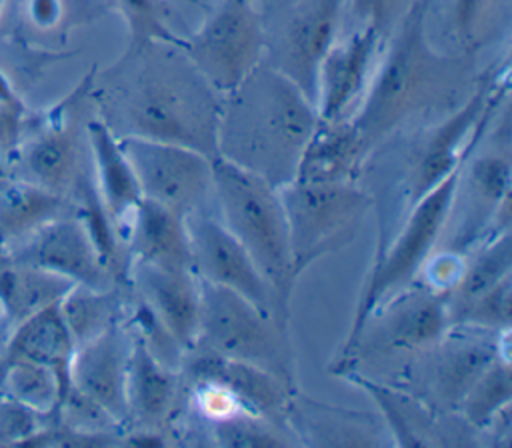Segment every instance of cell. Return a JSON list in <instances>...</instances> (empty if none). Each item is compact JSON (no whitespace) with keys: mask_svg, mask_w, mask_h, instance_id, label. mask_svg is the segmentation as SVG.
<instances>
[{"mask_svg":"<svg viewBox=\"0 0 512 448\" xmlns=\"http://www.w3.org/2000/svg\"><path fill=\"white\" fill-rule=\"evenodd\" d=\"M346 0H262L264 64L290 78L312 102L324 54L336 42Z\"/></svg>","mask_w":512,"mask_h":448,"instance_id":"obj_9","label":"cell"},{"mask_svg":"<svg viewBox=\"0 0 512 448\" xmlns=\"http://www.w3.org/2000/svg\"><path fill=\"white\" fill-rule=\"evenodd\" d=\"M88 152V136L82 138L78 124L68 122L38 136L28 146L24 164L34 184L72 200L80 182L92 176V168L88 172L84 164Z\"/></svg>","mask_w":512,"mask_h":448,"instance_id":"obj_23","label":"cell"},{"mask_svg":"<svg viewBox=\"0 0 512 448\" xmlns=\"http://www.w3.org/2000/svg\"><path fill=\"white\" fill-rule=\"evenodd\" d=\"M76 342L60 312V302L38 310L14 326L2 352L4 362L24 360L56 372L64 392L70 390V362Z\"/></svg>","mask_w":512,"mask_h":448,"instance_id":"obj_25","label":"cell"},{"mask_svg":"<svg viewBox=\"0 0 512 448\" xmlns=\"http://www.w3.org/2000/svg\"><path fill=\"white\" fill-rule=\"evenodd\" d=\"M200 310L192 350L258 366L296 388L288 324L248 298L198 278Z\"/></svg>","mask_w":512,"mask_h":448,"instance_id":"obj_6","label":"cell"},{"mask_svg":"<svg viewBox=\"0 0 512 448\" xmlns=\"http://www.w3.org/2000/svg\"><path fill=\"white\" fill-rule=\"evenodd\" d=\"M212 212L254 260L278 300L290 308L298 280L278 188L216 156L212 160Z\"/></svg>","mask_w":512,"mask_h":448,"instance_id":"obj_5","label":"cell"},{"mask_svg":"<svg viewBox=\"0 0 512 448\" xmlns=\"http://www.w3.org/2000/svg\"><path fill=\"white\" fill-rule=\"evenodd\" d=\"M2 388L8 400L40 416L56 414L66 396L54 370L24 360L4 362Z\"/></svg>","mask_w":512,"mask_h":448,"instance_id":"obj_32","label":"cell"},{"mask_svg":"<svg viewBox=\"0 0 512 448\" xmlns=\"http://www.w3.org/2000/svg\"><path fill=\"white\" fill-rule=\"evenodd\" d=\"M512 376L510 356H498L462 398L456 416L474 432H484L496 418L510 410Z\"/></svg>","mask_w":512,"mask_h":448,"instance_id":"obj_31","label":"cell"},{"mask_svg":"<svg viewBox=\"0 0 512 448\" xmlns=\"http://www.w3.org/2000/svg\"><path fill=\"white\" fill-rule=\"evenodd\" d=\"M508 334L472 326H450L432 346L410 356L402 372V390L438 416H456V410L498 358L508 356Z\"/></svg>","mask_w":512,"mask_h":448,"instance_id":"obj_8","label":"cell"},{"mask_svg":"<svg viewBox=\"0 0 512 448\" xmlns=\"http://www.w3.org/2000/svg\"><path fill=\"white\" fill-rule=\"evenodd\" d=\"M222 94L178 42L128 44L104 74L102 122L116 138H146L218 156Z\"/></svg>","mask_w":512,"mask_h":448,"instance_id":"obj_1","label":"cell"},{"mask_svg":"<svg viewBox=\"0 0 512 448\" xmlns=\"http://www.w3.org/2000/svg\"><path fill=\"white\" fill-rule=\"evenodd\" d=\"M76 204L34 182L0 184V238L20 240L42 224L74 214Z\"/></svg>","mask_w":512,"mask_h":448,"instance_id":"obj_26","label":"cell"},{"mask_svg":"<svg viewBox=\"0 0 512 448\" xmlns=\"http://www.w3.org/2000/svg\"><path fill=\"white\" fill-rule=\"evenodd\" d=\"M278 194L298 278L318 258L350 244L372 208V198L358 180L308 182L294 178L280 186Z\"/></svg>","mask_w":512,"mask_h":448,"instance_id":"obj_7","label":"cell"},{"mask_svg":"<svg viewBox=\"0 0 512 448\" xmlns=\"http://www.w3.org/2000/svg\"><path fill=\"white\" fill-rule=\"evenodd\" d=\"M382 40L366 26H358L344 38H336L324 54L318 76L314 106L320 120L350 118L358 106Z\"/></svg>","mask_w":512,"mask_h":448,"instance_id":"obj_17","label":"cell"},{"mask_svg":"<svg viewBox=\"0 0 512 448\" xmlns=\"http://www.w3.org/2000/svg\"><path fill=\"white\" fill-rule=\"evenodd\" d=\"M428 8L430 0H416L386 36L350 116L366 154L406 128L448 114L480 80L470 54L434 48L426 30Z\"/></svg>","mask_w":512,"mask_h":448,"instance_id":"obj_2","label":"cell"},{"mask_svg":"<svg viewBox=\"0 0 512 448\" xmlns=\"http://www.w3.org/2000/svg\"><path fill=\"white\" fill-rule=\"evenodd\" d=\"M38 418L40 414L6 398V402L0 406V436L4 440L26 442L40 430Z\"/></svg>","mask_w":512,"mask_h":448,"instance_id":"obj_38","label":"cell"},{"mask_svg":"<svg viewBox=\"0 0 512 448\" xmlns=\"http://www.w3.org/2000/svg\"><path fill=\"white\" fill-rule=\"evenodd\" d=\"M450 326L446 294L414 282L368 316L344 372L352 370L360 358L412 356L436 344Z\"/></svg>","mask_w":512,"mask_h":448,"instance_id":"obj_13","label":"cell"},{"mask_svg":"<svg viewBox=\"0 0 512 448\" xmlns=\"http://www.w3.org/2000/svg\"><path fill=\"white\" fill-rule=\"evenodd\" d=\"M86 136L94 188L122 240L126 224L142 200L138 178L122 150L120 140L100 118L94 116L86 122Z\"/></svg>","mask_w":512,"mask_h":448,"instance_id":"obj_21","label":"cell"},{"mask_svg":"<svg viewBox=\"0 0 512 448\" xmlns=\"http://www.w3.org/2000/svg\"><path fill=\"white\" fill-rule=\"evenodd\" d=\"M512 308V276L480 292L450 314L452 326H472L482 330L504 332L510 330Z\"/></svg>","mask_w":512,"mask_h":448,"instance_id":"obj_34","label":"cell"},{"mask_svg":"<svg viewBox=\"0 0 512 448\" xmlns=\"http://www.w3.org/2000/svg\"><path fill=\"white\" fill-rule=\"evenodd\" d=\"M186 228L190 266L200 280L228 288L288 324L290 308L278 300L254 260L212 210L186 216Z\"/></svg>","mask_w":512,"mask_h":448,"instance_id":"obj_14","label":"cell"},{"mask_svg":"<svg viewBox=\"0 0 512 448\" xmlns=\"http://www.w3.org/2000/svg\"><path fill=\"white\" fill-rule=\"evenodd\" d=\"M128 286L132 294L162 322L184 352L192 350L200 310L198 276L188 268H164L148 262H132L128 268Z\"/></svg>","mask_w":512,"mask_h":448,"instance_id":"obj_20","label":"cell"},{"mask_svg":"<svg viewBox=\"0 0 512 448\" xmlns=\"http://www.w3.org/2000/svg\"><path fill=\"white\" fill-rule=\"evenodd\" d=\"M180 46L216 92L234 90L264 60L258 4L220 0L202 24L180 40Z\"/></svg>","mask_w":512,"mask_h":448,"instance_id":"obj_11","label":"cell"},{"mask_svg":"<svg viewBox=\"0 0 512 448\" xmlns=\"http://www.w3.org/2000/svg\"><path fill=\"white\" fill-rule=\"evenodd\" d=\"M248 2H254V4H260L262 0H248Z\"/></svg>","mask_w":512,"mask_h":448,"instance_id":"obj_40","label":"cell"},{"mask_svg":"<svg viewBox=\"0 0 512 448\" xmlns=\"http://www.w3.org/2000/svg\"><path fill=\"white\" fill-rule=\"evenodd\" d=\"M506 0H452V26L466 54L492 38Z\"/></svg>","mask_w":512,"mask_h":448,"instance_id":"obj_36","label":"cell"},{"mask_svg":"<svg viewBox=\"0 0 512 448\" xmlns=\"http://www.w3.org/2000/svg\"><path fill=\"white\" fill-rule=\"evenodd\" d=\"M508 144V136L482 152L478 144L466 158L436 248L466 254L484 238L510 230L512 156Z\"/></svg>","mask_w":512,"mask_h":448,"instance_id":"obj_10","label":"cell"},{"mask_svg":"<svg viewBox=\"0 0 512 448\" xmlns=\"http://www.w3.org/2000/svg\"><path fill=\"white\" fill-rule=\"evenodd\" d=\"M122 242L130 264L148 262L164 268L192 270L186 218L158 202L146 198L138 202Z\"/></svg>","mask_w":512,"mask_h":448,"instance_id":"obj_22","label":"cell"},{"mask_svg":"<svg viewBox=\"0 0 512 448\" xmlns=\"http://www.w3.org/2000/svg\"><path fill=\"white\" fill-rule=\"evenodd\" d=\"M180 400V370L162 364L136 336H132L126 372L124 432L168 434V428L178 416Z\"/></svg>","mask_w":512,"mask_h":448,"instance_id":"obj_19","label":"cell"},{"mask_svg":"<svg viewBox=\"0 0 512 448\" xmlns=\"http://www.w3.org/2000/svg\"><path fill=\"white\" fill-rule=\"evenodd\" d=\"M24 240L14 256L18 264L54 272L80 286L108 288L116 284L76 212L42 224Z\"/></svg>","mask_w":512,"mask_h":448,"instance_id":"obj_15","label":"cell"},{"mask_svg":"<svg viewBox=\"0 0 512 448\" xmlns=\"http://www.w3.org/2000/svg\"><path fill=\"white\" fill-rule=\"evenodd\" d=\"M72 286L74 282L54 272L14 262L12 268L0 272V310L18 324L38 310L58 304Z\"/></svg>","mask_w":512,"mask_h":448,"instance_id":"obj_29","label":"cell"},{"mask_svg":"<svg viewBox=\"0 0 512 448\" xmlns=\"http://www.w3.org/2000/svg\"><path fill=\"white\" fill-rule=\"evenodd\" d=\"M60 14V0H30V16L42 28L54 26L60 20Z\"/></svg>","mask_w":512,"mask_h":448,"instance_id":"obj_39","label":"cell"},{"mask_svg":"<svg viewBox=\"0 0 512 448\" xmlns=\"http://www.w3.org/2000/svg\"><path fill=\"white\" fill-rule=\"evenodd\" d=\"M506 94V76L480 74L476 88L460 106L432 122L412 128L414 140L404 148L400 162L402 176L392 182L394 192L386 194V202L392 208L378 216V234L390 222H402L412 204L464 164L488 132Z\"/></svg>","mask_w":512,"mask_h":448,"instance_id":"obj_4","label":"cell"},{"mask_svg":"<svg viewBox=\"0 0 512 448\" xmlns=\"http://www.w3.org/2000/svg\"><path fill=\"white\" fill-rule=\"evenodd\" d=\"M342 376H346L354 386L362 388L366 394L374 398L376 406L380 408L398 444L402 446L432 444V438L428 436V432H434V424H436L434 420L440 416L430 412L426 406H422L412 394H408L400 386L374 382L372 378L362 376L356 370H348Z\"/></svg>","mask_w":512,"mask_h":448,"instance_id":"obj_28","label":"cell"},{"mask_svg":"<svg viewBox=\"0 0 512 448\" xmlns=\"http://www.w3.org/2000/svg\"><path fill=\"white\" fill-rule=\"evenodd\" d=\"M138 178L142 198L158 202L180 216L212 210V160L180 144L118 138Z\"/></svg>","mask_w":512,"mask_h":448,"instance_id":"obj_12","label":"cell"},{"mask_svg":"<svg viewBox=\"0 0 512 448\" xmlns=\"http://www.w3.org/2000/svg\"><path fill=\"white\" fill-rule=\"evenodd\" d=\"M414 2L416 0H346L344 10H348L360 26L374 30L384 42Z\"/></svg>","mask_w":512,"mask_h":448,"instance_id":"obj_37","label":"cell"},{"mask_svg":"<svg viewBox=\"0 0 512 448\" xmlns=\"http://www.w3.org/2000/svg\"><path fill=\"white\" fill-rule=\"evenodd\" d=\"M366 156L350 118H318L302 150L294 178L308 182H360Z\"/></svg>","mask_w":512,"mask_h":448,"instance_id":"obj_24","label":"cell"},{"mask_svg":"<svg viewBox=\"0 0 512 448\" xmlns=\"http://www.w3.org/2000/svg\"><path fill=\"white\" fill-rule=\"evenodd\" d=\"M180 378L220 384L238 398L244 410L292 432L288 428L286 414L296 388L258 366L194 348L186 352L180 364Z\"/></svg>","mask_w":512,"mask_h":448,"instance_id":"obj_18","label":"cell"},{"mask_svg":"<svg viewBox=\"0 0 512 448\" xmlns=\"http://www.w3.org/2000/svg\"><path fill=\"white\" fill-rule=\"evenodd\" d=\"M128 306V284H114L108 288H90L74 284L60 300V312L76 346L102 334L114 324L124 322Z\"/></svg>","mask_w":512,"mask_h":448,"instance_id":"obj_27","label":"cell"},{"mask_svg":"<svg viewBox=\"0 0 512 448\" xmlns=\"http://www.w3.org/2000/svg\"><path fill=\"white\" fill-rule=\"evenodd\" d=\"M128 24L130 44L146 40L178 42L184 38L172 24V8L166 0H112Z\"/></svg>","mask_w":512,"mask_h":448,"instance_id":"obj_35","label":"cell"},{"mask_svg":"<svg viewBox=\"0 0 512 448\" xmlns=\"http://www.w3.org/2000/svg\"><path fill=\"white\" fill-rule=\"evenodd\" d=\"M206 434L214 444L230 448L288 446L298 442L292 438V432L250 412H236L228 418L206 422Z\"/></svg>","mask_w":512,"mask_h":448,"instance_id":"obj_33","label":"cell"},{"mask_svg":"<svg viewBox=\"0 0 512 448\" xmlns=\"http://www.w3.org/2000/svg\"><path fill=\"white\" fill-rule=\"evenodd\" d=\"M316 124L314 102L290 78L262 62L222 94L218 156L280 188L294 180Z\"/></svg>","mask_w":512,"mask_h":448,"instance_id":"obj_3","label":"cell"},{"mask_svg":"<svg viewBox=\"0 0 512 448\" xmlns=\"http://www.w3.org/2000/svg\"><path fill=\"white\" fill-rule=\"evenodd\" d=\"M506 276H512V234L502 232L490 238H484L474 248L466 252L464 270L456 286L448 292V312L498 284Z\"/></svg>","mask_w":512,"mask_h":448,"instance_id":"obj_30","label":"cell"},{"mask_svg":"<svg viewBox=\"0 0 512 448\" xmlns=\"http://www.w3.org/2000/svg\"><path fill=\"white\" fill-rule=\"evenodd\" d=\"M0 6H2V0H0Z\"/></svg>","mask_w":512,"mask_h":448,"instance_id":"obj_41","label":"cell"},{"mask_svg":"<svg viewBox=\"0 0 512 448\" xmlns=\"http://www.w3.org/2000/svg\"><path fill=\"white\" fill-rule=\"evenodd\" d=\"M132 334L126 322L76 346L70 362V386L98 404L124 432L126 372Z\"/></svg>","mask_w":512,"mask_h":448,"instance_id":"obj_16","label":"cell"}]
</instances>
